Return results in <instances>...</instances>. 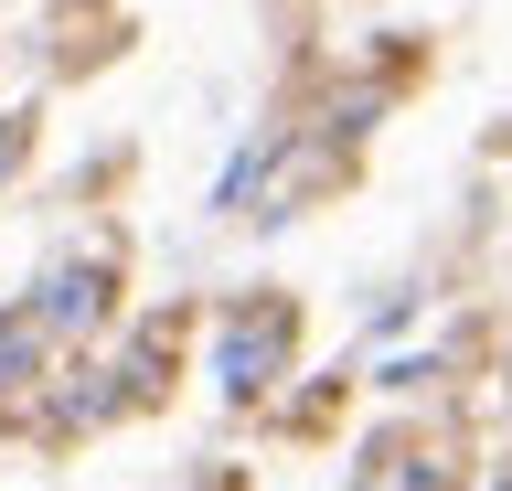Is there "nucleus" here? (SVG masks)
I'll return each instance as SVG.
<instances>
[{
  "instance_id": "nucleus-1",
  "label": "nucleus",
  "mask_w": 512,
  "mask_h": 491,
  "mask_svg": "<svg viewBox=\"0 0 512 491\" xmlns=\"http://www.w3.org/2000/svg\"><path fill=\"white\" fill-rule=\"evenodd\" d=\"M22 310H32L43 331H54V353H96V342L118 331V310H128V235H118V225L64 235L54 257L32 267Z\"/></svg>"
},
{
  "instance_id": "nucleus-2",
  "label": "nucleus",
  "mask_w": 512,
  "mask_h": 491,
  "mask_svg": "<svg viewBox=\"0 0 512 491\" xmlns=\"http://www.w3.org/2000/svg\"><path fill=\"white\" fill-rule=\"evenodd\" d=\"M299 342H310V310H299V289H235L214 310V395L246 417V406H267V395L299 374Z\"/></svg>"
},
{
  "instance_id": "nucleus-3",
  "label": "nucleus",
  "mask_w": 512,
  "mask_h": 491,
  "mask_svg": "<svg viewBox=\"0 0 512 491\" xmlns=\"http://www.w3.org/2000/svg\"><path fill=\"white\" fill-rule=\"evenodd\" d=\"M192 331H203V310H192V299H160V310H139V321H128L118 363H107V385H118V417H150V406H171Z\"/></svg>"
},
{
  "instance_id": "nucleus-4",
  "label": "nucleus",
  "mask_w": 512,
  "mask_h": 491,
  "mask_svg": "<svg viewBox=\"0 0 512 491\" xmlns=\"http://www.w3.org/2000/svg\"><path fill=\"white\" fill-rule=\"evenodd\" d=\"M43 385H54V331L32 321L22 299H0V438H11V427H32Z\"/></svg>"
},
{
  "instance_id": "nucleus-5",
  "label": "nucleus",
  "mask_w": 512,
  "mask_h": 491,
  "mask_svg": "<svg viewBox=\"0 0 512 491\" xmlns=\"http://www.w3.org/2000/svg\"><path fill=\"white\" fill-rule=\"evenodd\" d=\"M32 150H43V107H0V193L32 171Z\"/></svg>"
}]
</instances>
